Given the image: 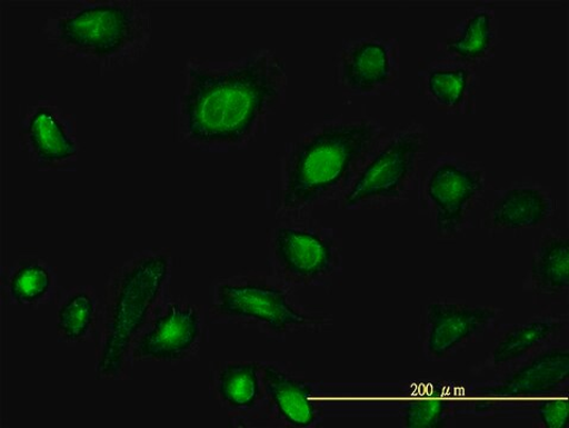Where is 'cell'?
<instances>
[{
  "instance_id": "cell-11",
  "label": "cell",
  "mask_w": 569,
  "mask_h": 428,
  "mask_svg": "<svg viewBox=\"0 0 569 428\" xmlns=\"http://www.w3.org/2000/svg\"><path fill=\"white\" fill-rule=\"evenodd\" d=\"M200 336L201 317L198 308L189 303L172 302L137 338L131 361H181L196 348Z\"/></svg>"
},
{
  "instance_id": "cell-21",
  "label": "cell",
  "mask_w": 569,
  "mask_h": 428,
  "mask_svg": "<svg viewBox=\"0 0 569 428\" xmlns=\"http://www.w3.org/2000/svg\"><path fill=\"white\" fill-rule=\"evenodd\" d=\"M562 329V322L555 318L533 319L509 330L495 347L491 361L495 366H507L519 361L532 350L546 345Z\"/></svg>"
},
{
  "instance_id": "cell-9",
  "label": "cell",
  "mask_w": 569,
  "mask_h": 428,
  "mask_svg": "<svg viewBox=\"0 0 569 428\" xmlns=\"http://www.w3.org/2000/svg\"><path fill=\"white\" fill-rule=\"evenodd\" d=\"M401 66L400 41L368 37L343 42L336 58V82L351 96H385L395 90Z\"/></svg>"
},
{
  "instance_id": "cell-6",
  "label": "cell",
  "mask_w": 569,
  "mask_h": 428,
  "mask_svg": "<svg viewBox=\"0 0 569 428\" xmlns=\"http://www.w3.org/2000/svg\"><path fill=\"white\" fill-rule=\"evenodd\" d=\"M486 181L485 170L453 156L429 168L421 182V202L439 236L452 238L467 227Z\"/></svg>"
},
{
  "instance_id": "cell-10",
  "label": "cell",
  "mask_w": 569,
  "mask_h": 428,
  "mask_svg": "<svg viewBox=\"0 0 569 428\" xmlns=\"http://www.w3.org/2000/svg\"><path fill=\"white\" fill-rule=\"evenodd\" d=\"M272 260L288 279L313 283L333 276L340 266V248L331 230L305 222H289L273 230Z\"/></svg>"
},
{
  "instance_id": "cell-23",
  "label": "cell",
  "mask_w": 569,
  "mask_h": 428,
  "mask_svg": "<svg viewBox=\"0 0 569 428\" xmlns=\"http://www.w3.org/2000/svg\"><path fill=\"white\" fill-rule=\"evenodd\" d=\"M450 414V405L442 399L428 398L410 401L405 407V422L410 428H440Z\"/></svg>"
},
{
  "instance_id": "cell-14",
  "label": "cell",
  "mask_w": 569,
  "mask_h": 428,
  "mask_svg": "<svg viewBox=\"0 0 569 428\" xmlns=\"http://www.w3.org/2000/svg\"><path fill=\"white\" fill-rule=\"evenodd\" d=\"M568 379V349L553 348L532 357L527 364L509 374L506 380L487 391L496 399L538 398L567 386Z\"/></svg>"
},
{
  "instance_id": "cell-17",
  "label": "cell",
  "mask_w": 569,
  "mask_h": 428,
  "mask_svg": "<svg viewBox=\"0 0 569 428\" xmlns=\"http://www.w3.org/2000/svg\"><path fill=\"white\" fill-rule=\"evenodd\" d=\"M3 295L11 303L40 306L53 298L57 273L48 261L39 256H23L3 270Z\"/></svg>"
},
{
  "instance_id": "cell-18",
  "label": "cell",
  "mask_w": 569,
  "mask_h": 428,
  "mask_svg": "<svg viewBox=\"0 0 569 428\" xmlns=\"http://www.w3.org/2000/svg\"><path fill=\"white\" fill-rule=\"evenodd\" d=\"M261 371L264 389L286 422L295 427H308L316 422L318 408L312 389L276 366H262Z\"/></svg>"
},
{
  "instance_id": "cell-5",
  "label": "cell",
  "mask_w": 569,
  "mask_h": 428,
  "mask_svg": "<svg viewBox=\"0 0 569 428\" xmlns=\"http://www.w3.org/2000/svg\"><path fill=\"white\" fill-rule=\"evenodd\" d=\"M428 136L419 123L388 132L340 198L341 209L381 208L405 199L416 185Z\"/></svg>"
},
{
  "instance_id": "cell-13",
  "label": "cell",
  "mask_w": 569,
  "mask_h": 428,
  "mask_svg": "<svg viewBox=\"0 0 569 428\" xmlns=\"http://www.w3.org/2000/svg\"><path fill=\"white\" fill-rule=\"evenodd\" d=\"M419 78L422 96L438 110L451 115L475 112L479 78L473 66L440 58L423 66Z\"/></svg>"
},
{
  "instance_id": "cell-24",
  "label": "cell",
  "mask_w": 569,
  "mask_h": 428,
  "mask_svg": "<svg viewBox=\"0 0 569 428\" xmlns=\"http://www.w3.org/2000/svg\"><path fill=\"white\" fill-rule=\"evenodd\" d=\"M540 421L547 428L568 427L569 401L562 388L547 394L537 407Z\"/></svg>"
},
{
  "instance_id": "cell-3",
  "label": "cell",
  "mask_w": 569,
  "mask_h": 428,
  "mask_svg": "<svg viewBox=\"0 0 569 428\" xmlns=\"http://www.w3.org/2000/svg\"><path fill=\"white\" fill-rule=\"evenodd\" d=\"M41 32L60 56L102 72L134 64L148 54L152 16L137 0H78L51 10Z\"/></svg>"
},
{
  "instance_id": "cell-8",
  "label": "cell",
  "mask_w": 569,
  "mask_h": 428,
  "mask_svg": "<svg viewBox=\"0 0 569 428\" xmlns=\"http://www.w3.org/2000/svg\"><path fill=\"white\" fill-rule=\"evenodd\" d=\"M212 308L218 317L261 325L274 334L312 321L290 302L281 288L260 279L244 278L218 285Z\"/></svg>"
},
{
  "instance_id": "cell-22",
  "label": "cell",
  "mask_w": 569,
  "mask_h": 428,
  "mask_svg": "<svg viewBox=\"0 0 569 428\" xmlns=\"http://www.w3.org/2000/svg\"><path fill=\"white\" fill-rule=\"evenodd\" d=\"M260 366L229 364L218 374L216 387L220 401L229 408L249 410L261 396Z\"/></svg>"
},
{
  "instance_id": "cell-4",
  "label": "cell",
  "mask_w": 569,
  "mask_h": 428,
  "mask_svg": "<svg viewBox=\"0 0 569 428\" xmlns=\"http://www.w3.org/2000/svg\"><path fill=\"white\" fill-rule=\"evenodd\" d=\"M170 267L168 252L146 250L111 272L99 310L98 380L123 379L133 345L161 297Z\"/></svg>"
},
{
  "instance_id": "cell-12",
  "label": "cell",
  "mask_w": 569,
  "mask_h": 428,
  "mask_svg": "<svg viewBox=\"0 0 569 428\" xmlns=\"http://www.w3.org/2000/svg\"><path fill=\"white\" fill-rule=\"evenodd\" d=\"M492 307L435 302L427 307L423 330L426 354L441 361L485 334L495 321Z\"/></svg>"
},
{
  "instance_id": "cell-15",
  "label": "cell",
  "mask_w": 569,
  "mask_h": 428,
  "mask_svg": "<svg viewBox=\"0 0 569 428\" xmlns=\"http://www.w3.org/2000/svg\"><path fill=\"white\" fill-rule=\"evenodd\" d=\"M498 21L490 6H479L439 44L441 58L476 66L495 56Z\"/></svg>"
},
{
  "instance_id": "cell-16",
  "label": "cell",
  "mask_w": 569,
  "mask_h": 428,
  "mask_svg": "<svg viewBox=\"0 0 569 428\" xmlns=\"http://www.w3.org/2000/svg\"><path fill=\"white\" fill-rule=\"evenodd\" d=\"M551 200L536 186L509 188L493 202L489 225L499 230L538 228L551 215Z\"/></svg>"
},
{
  "instance_id": "cell-20",
  "label": "cell",
  "mask_w": 569,
  "mask_h": 428,
  "mask_svg": "<svg viewBox=\"0 0 569 428\" xmlns=\"http://www.w3.org/2000/svg\"><path fill=\"white\" fill-rule=\"evenodd\" d=\"M57 318V331L62 341L92 340L99 320V305L93 288L80 286L67 290Z\"/></svg>"
},
{
  "instance_id": "cell-1",
  "label": "cell",
  "mask_w": 569,
  "mask_h": 428,
  "mask_svg": "<svg viewBox=\"0 0 569 428\" xmlns=\"http://www.w3.org/2000/svg\"><path fill=\"white\" fill-rule=\"evenodd\" d=\"M177 98L180 141L209 152L246 149L266 132L268 119L284 102V60L272 49L247 57L212 61L189 59Z\"/></svg>"
},
{
  "instance_id": "cell-7",
  "label": "cell",
  "mask_w": 569,
  "mask_h": 428,
  "mask_svg": "<svg viewBox=\"0 0 569 428\" xmlns=\"http://www.w3.org/2000/svg\"><path fill=\"white\" fill-rule=\"evenodd\" d=\"M20 147L39 170H77L81 147L76 116L53 97L34 100L21 115Z\"/></svg>"
},
{
  "instance_id": "cell-2",
  "label": "cell",
  "mask_w": 569,
  "mask_h": 428,
  "mask_svg": "<svg viewBox=\"0 0 569 428\" xmlns=\"http://www.w3.org/2000/svg\"><path fill=\"white\" fill-rule=\"evenodd\" d=\"M388 130L368 116L338 117L288 146L280 209L300 213L342 197Z\"/></svg>"
},
{
  "instance_id": "cell-19",
  "label": "cell",
  "mask_w": 569,
  "mask_h": 428,
  "mask_svg": "<svg viewBox=\"0 0 569 428\" xmlns=\"http://www.w3.org/2000/svg\"><path fill=\"white\" fill-rule=\"evenodd\" d=\"M531 280L545 295L560 296L569 286V239L549 232L541 239L532 257Z\"/></svg>"
}]
</instances>
